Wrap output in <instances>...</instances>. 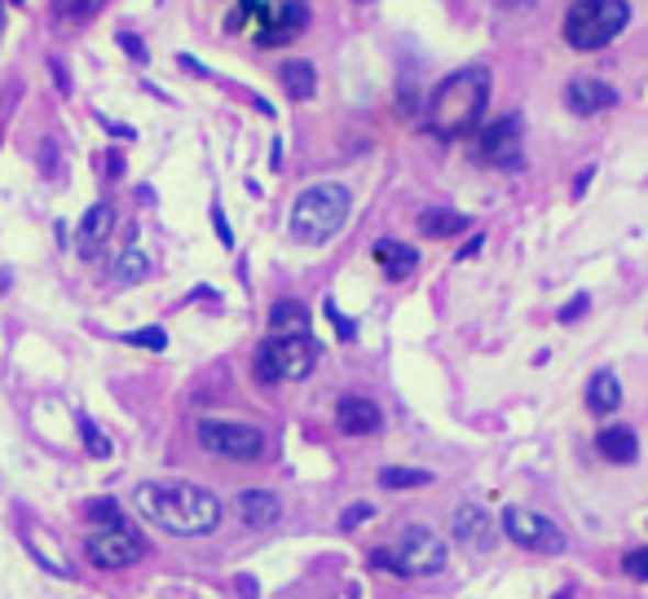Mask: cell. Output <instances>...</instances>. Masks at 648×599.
Listing matches in <instances>:
<instances>
[{"label": "cell", "mask_w": 648, "mask_h": 599, "mask_svg": "<svg viewBox=\"0 0 648 599\" xmlns=\"http://www.w3.org/2000/svg\"><path fill=\"white\" fill-rule=\"evenodd\" d=\"M111 229H115V207H111V203H93V207L80 216V229H76V256H80V260H98L102 247L111 242Z\"/></svg>", "instance_id": "cell-12"}, {"label": "cell", "mask_w": 648, "mask_h": 599, "mask_svg": "<svg viewBox=\"0 0 648 599\" xmlns=\"http://www.w3.org/2000/svg\"><path fill=\"white\" fill-rule=\"evenodd\" d=\"M10 282H14V278H10V269H0V295L10 291Z\"/></svg>", "instance_id": "cell-38"}, {"label": "cell", "mask_w": 648, "mask_h": 599, "mask_svg": "<svg viewBox=\"0 0 648 599\" xmlns=\"http://www.w3.org/2000/svg\"><path fill=\"white\" fill-rule=\"evenodd\" d=\"M194 437L208 454L230 459V463H256L265 454V432L252 423H234V419H199Z\"/></svg>", "instance_id": "cell-8"}, {"label": "cell", "mask_w": 648, "mask_h": 599, "mask_svg": "<svg viewBox=\"0 0 648 599\" xmlns=\"http://www.w3.org/2000/svg\"><path fill=\"white\" fill-rule=\"evenodd\" d=\"M238 516H243V524H252V529H269V524H278L282 502H278V494H269V489H243V494H238Z\"/></svg>", "instance_id": "cell-17"}, {"label": "cell", "mask_w": 648, "mask_h": 599, "mask_svg": "<svg viewBox=\"0 0 648 599\" xmlns=\"http://www.w3.org/2000/svg\"><path fill=\"white\" fill-rule=\"evenodd\" d=\"M146 273H150V256L142 247H129L120 256V264H115V282H142Z\"/></svg>", "instance_id": "cell-25"}, {"label": "cell", "mask_w": 648, "mask_h": 599, "mask_svg": "<svg viewBox=\"0 0 648 599\" xmlns=\"http://www.w3.org/2000/svg\"><path fill=\"white\" fill-rule=\"evenodd\" d=\"M371 568H389L398 577H428L446 568V542L428 524H406L402 538L384 551H371Z\"/></svg>", "instance_id": "cell-5"}, {"label": "cell", "mask_w": 648, "mask_h": 599, "mask_svg": "<svg viewBox=\"0 0 648 599\" xmlns=\"http://www.w3.org/2000/svg\"><path fill=\"white\" fill-rule=\"evenodd\" d=\"M622 573L635 577V581H648V546H635L622 555Z\"/></svg>", "instance_id": "cell-30"}, {"label": "cell", "mask_w": 648, "mask_h": 599, "mask_svg": "<svg viewBox=\"0 0 648 599\" xmlns=\"http://www.w3.org/2000/svg\"><path fill=\"white\" fill-rule=\"evenodd\" d=\"M304 27H309V5H304V0H278V10H269L265 27L256 32V45L260 49H282L295 36H304Z\"/></svg>", "instance_id": "cell-11"}, {"label": "cell", "mask_w": 648, "mask_h": 599, "mask_svg": "<svg viewBox=\"0 0 648 599\" xmlns=\"http://www.w3.org/2000/svg\"><path fill=\"white\" fill-rule=\"evenodd\" d=\"M120 45H124V49H129V54H133L137 63H146V45H142L137 36H120Z\"/></svg>", "instance_id": "cell-35"}, {"label": "cell", "mask_w": 648, "mask_h": 599, "mask_svg": "<svg viewBox=\"0 0 648 599\" xmlns=\"http://www.w3.org/2000/svg\"><path fill=\"white\" fill-rule=\"evenodd\" d=\"M586 305H591V300H586V295H573V300H569V305L560 309V323H573V318H582V314H586Z\"/></svg>", "instance_id": "cell-33"}, {"label": "cell", "mask_w": 648, "mask_h": 599, "mask_svg": "<svg viewBox=\"0 0 648 599\" xmlns=\"http://www.w3.org/2000/svg\"><path fill=\"white\" fill-rule=\"evenodd\" d=\"M133 507L172 538H203L221 524V498L194 481H146L133 489Z\"/></svg>", "instance_id": "cell-1"}, {"label": "cell", "mask_w": 648, "mask_h": 599, "mask_svg": "<svg viewBox=\"0 0 648 599\" xmlns=\"http://www.w3.org/2000/svg\"><path fill=\"white\" fill-rule=\"evenodd\" d=\"M54 10H58L63 23H85L102 10V0H54Z\"/></svg>", "instance_id": "cell-27"}, {"label": "cell", "mask_w": 648, "mask_h": 599, "mask_svg": "<svg viewBox=\"0 0 648 599\" xmlns=\"http://www.w3.org/2000/svg\"><path fill=\"white\" fill-rule=\"evenodd\" d=\"M212 225H216V238H221L225 247H234V234H230V221H225V212H221V207H212Z\"/></svg>", "instance_id": "cell-34"}, {"label": "cell", "mask_w": 648, "mask_h": 599, "mask_svg": "<svg viewBox=\"0 0 648 599\" xmlns=\"http://www.w3.org/2000/svg\"><path fill=\"white\" fill-rule=\"evenodd\" d=\"M76 423H80V437H85V450L93 454V459H111V437L89 419V415H76Z\"/></svg>", "instance_id": "cell-26"}, {"label": "cell", "mask_w": 648, "mask_h": 599, "mask_svg": "<svg viewBox=\"0 0 648 599\" xmlns=\"http://www.w3.org/2000/svg\"><path fill=\"white\" fill-rule=\"evenodd\" d=\"M85 520H89V524L120 520V502H115V498H93V502H85Z\"/></svg>", "instance_id": "cell-29"}, {"label": "cell", "mask_w": 648, "mask_h": 599, "mask_svg": "<svg viewBox=\"0 0 648 599\" xmlns=\"http://www.w3.org/2000/svg\"><path fill=\"white\" fill-rule=\"evenodd\" d=\"M521 142H525V124H521V115H499L494 124L481 128L477 159L490 163V168H499V172H512V168H521V159H525Z\"/></svg>", "instance_id": "cell-9"}, {"label": "cell", "mask_w": 648, "mask_h": 599, "mask_svg": "<svg viewBox=\"0 0 648 599\" xmlns=\"http://www.w3.org/2000/svg\"><path fill=\"white\" fill-rule=\"evenodd\" d=\"M556 599H573V590H560V595H556Z\"/></svg>", "instance_id": "cell-39"}, {"label": "cell", "mask_w": 648, "mask_h": 599, "mask_svg": "<svg viewBox=\"0 0 648 599\" xmlns=\"http://www.w3.org/2000/svg\"><path fill=\"white\" fill-rule=\"evenodd\" d=\"M622 406V384L613 371H595L591 384H586V410L591 415H613Z\"/></svg>", "instance_id": "cell-20"}, {"label": "cell", "mask_w": 648, "mask_h": 599, "mask_svg": "<svg viewBox=\"0 0 648 599\" xmlns=\"http://www.w3.org/2000/svg\"><path fill=\"white\" fill-rule=\"evenodd\" d=\"M595 450H600V459H608V463H635V459H639V437H635V428L613 423V428H600Z\"/></svg>", "instance_id": "cell-18"}, {"label": "cell", "mask_w": 648, "mask_h": 599, "mask_svg": "<svg viewBox=\"0 0 648 599\" xmlns=\"http://www.w3.org/2000/svg\"><path fill=\"white\" fill-rule=\"evenodd\" d=\"M565 106H569L573 115H600V111H613V106H617V89L604 84V80L578 76V80H569V89H565Z\"/></svg>", "instance_id": "cell-14"}, {"label": "cell", "mask_w": 648, "mask_h": 599, "mask_svg": "<svg viewBox=\"0 0 648 599\" xmlns=\"http://www.w3.org/2000/svg\"><path fill=\"white\" fill-rule=\"evenodd\" d=\"M371 516H376V507H371V502H354V507L340 516V529H358V524H367Z\"/></svg>", "instance_id": "cell-31"}, {"label": "cell", "mask_w": 648, "mask_h": 599, "mask_svg": "<svg viewBox=\"0 0 648 599\" xmlns=\"http://www.w3.org/2000/svg\"><path fill=\"white\" fill-rule=\"evenodd\" d=\"M265 19H269V5H265V0H238V5L225 14V32L238 36V32L265 27Z\"/></svg>", "instance_id": "cell-23"}, {"label": "cell", "mask_w": 648, "mask_h": 599, "mask_svg": "<svg viewBox=\"0 0 648 599\" xmlns=\"http://www.w3.org/2000/svg\"><path fill=\"white\" fill-rule=\"evenodd\" d=\"M85 555L93 568L102 573H120V568H133L146 546H142V533L120 516V520H107V524H89L85 533Z\"/></svg>", "instance_id": "cell-7"}, {"label": "cell", "mask_w": 648, "mask_h": 599, "mask_svg": "<svg viewBox=\"0 0 648 599\" xmlns=\"http://www.w3.org/2000/svg\"><path fill=\"white\" fill-rule=\"evenodd\" d=\"M269 331L273 336H304L309 331V309L300 305V300H278V305L269 309Z\"/></svg>", "instance_id": "cell-22"}, {"label": "cell", "mask_w": 648, "mask_h": 599, "mask_svg": "<svg viewBox=\"0 0 648 599\" xmlns=\"http://www.w3.org/2000/svg\"><path fill=\"white\" fill-rule=\"evenodd\" d=\"M371 256H376V264L384 269V278H393V282L411 278L415 264H420V251H415L411 242H398V238H380V242L371 247Z\"/></svg>", "instance_id": "cell-16"}, {"label": "cell", "mask_w": 648, "mask_h": 599, "mask_svg": "<svg viewBox=\"0 0 648 599\" xmlns=\"http://www.w3.org/2000/svg\"><path fill=\"white\" fill-rule=\"evenodd\" d=\"M349 207H354V199H349L345 185H336V181L309 185V190L291 203V238H300V242H309V247L336 238V234L345 229V221H349Z\"/></svg>", "instance_id": "cell-3"}, {"label": "cell", "mask_w": 648, "mask_h": 599, "mask_svg": "<svg viewBox=\"0 0 648 599\" xmlns=\"http://www.w3.org/2000/svg\"><path fill=\"white\" fill-rule=\"evenodd\" d=\"M124 344H133V349H150V353H164L168 349V331L164 327H142V331H129V336H120Z\"/></svg>", "instance_id": "cell-28"}, {"label": "cell", "mask_w": 648, "mask_h": 599, "mask_svg": "<svg viewBox=\"0 0 648 599\" xmlns=\"http://www.w3.org/2000/svg\"><path fill=\"white\" fill-rule=\"evenodd\" d=\"M336 423H340L345 437H376L384 428V415H380V406L371 397H340Z\"/></svg>", "instance_id": "cell-15"}, {"label": "cell", "mask_w": 648, "mask_h": 599, "mask_svg": "<svg viewBox=\"0 0 648 599\" xmlns=\"http://www.w3.org/2000/svg\"><path fill=\"white\" fill-rule=\"evenodd\" d=\"M499 520L485 511V507H477V502H463L459 511H455V538L463 542V546H472V551H490L494 542H499Z\"/></svg>", "instance_id": "cell-13"}, {"label": "cell", "mask_w": 648, "mask_h": 599, "mask_svg": "<svg viewBox=\"0 0 648 599\" xmlns=\"http://www.w3.org/2000/svg\"><path fill=\"white\" fill-rule=\"evenodd\" d=\"M485 106H490V67H463L433 89L424 124L433 137H463L481 124Z\"/></svg>", "instance_id": "cell-2"}, {"label": "cell", "mask_w": 648, "mask_h": 599, "mask_svg": "<svg viewBox=\"0 0 648 599\" xmlns=\"http://www.w3.org/2000/svg\"><path fill=\"white\" fill-rule=\"evenodd\" d=\"M278 80H282V89H287V98H291V102H309V98H313V89H317V71H313V63H304V58L282 63Z\"/></svg>", "instance_id": "cell-21"}, {"label": "cell", "mask_w": 648, "mask_h": 599, "mask_svg": "<svg viewBox=\"0 0 648 599\" xmlns=\"http://www.w3.org/2000/svg\"><path fill=\"white\" fill-rule=\"evenodd\" d=\"M322 349L317 340L304 331V336H269L260 349H256V380L260 384H295L304 380L313 366H317Z\"/></svg>", "instance_id": "cell-6"}, {"label": "cell", "mask_w": 648, "mask_h": 599, "mask_svg": "<svg viewBox=\"0 0 648 599\" xmlns=\"http://www.w3.org/2000/svg\"><path fill=\"white\" fill-rule=\"evenodd\" d=\"M327 318L336 323V331H340V340H354V336H358V327H354V323H349V318H345V314H340L336 305H327Z\"/></svg>", "instance_id": "cell-32"}, {"label": "cell", "mask_w": 648, "mask_h": 599, "mask_svg": "<svg viewBox=\"0 0 648 599\" xmlns=\"http://www.w3.org/2000/svg\"><path fill=\"white\" fill-rule=\"evenodd\" d=\"M477 251H481V238H472V242L459 251V260H468V256H477Z\"/></svg>", "instance_id": "cell-37"}, {"label": "cell", "mask_w": 648, "mask_h": 599, "mask_svg": "<svg viewBox=\"0 0 648 599\" xmlns=\"http://www.w3.org/2000/svg\"><path fill=\"white\" fill-rule=\"evenodd\" d=\"M586 185H591V168H586V172H582V177H578V181H573V194H582V190H586Z\"/></svg>", "instance_id": "cell-36"}, {"label": "cell", "mask_w": 648, "mask_h": 599, "mask_svg": "<svg viewBox=\"0 0 648 599\" xmlns=\"http://www.w3.org/2000/svg\"><path fill=\"white\" fill-rule=\"evenodd\" d=\"M463 229H472V216H463L455 207H424L420 212V234L424 238H459Z\"/></svg>", "instance_id": "cell-19"}, {"label": "cell", "mask_w": 648, "mask_h": 599, "mask_svg": "<svg viewBox=\"0 0 648 599\" xmlns=\"http://www.w3.org/2000/svg\"><path fill=\"white\" fill-rule=\"evenodd\" d=\"M0 10H5V0H0Z\"/></svg>", "instance_id": "cell-40"}, {"label": "cell", "mask_w": 648, "mask_h": 599, "mask_svg": "<svg viewBox=\"0 0 648 599\" xmlns=\"http://www.w3.org/2000/svg\"><path fill=\"white\" fill-rule=\"evenodd\" d=\"M380 485L384 489H420V485H433V472H424V467H384Z\"/></svg>", "instance_id": "cell-24"}, {"label": "cell", "mask_w": 648, "mask_h": 599, "mask_svg": "<svg viewBox=\"0 0 648 599\" xmlns=\"http://www.w3.org/2000/svg\"><path fill=\"white\" fill-rule=\"evenodd\" d=\"M14 5H23V0H14Z\"/></svg>", "instance_id": "cell-41"}, {"label": "cell", "mask_w": 648, "mask_h": 599, "mask_svg": "<svg viewBox=\"0 0 648 599\" xmlns=\"http://www.w3.org/2000/svg\"><path fill=\"white\" fill-rule=\"evenodd\" d=\"M499 529H503L516 546H525V551H543V555H560V551H565V533H560L547 516H538V511L507 507L503 520H499Z\"/></svg>", "instance_id": "cell-10"}, {"label": "cell", "mask_w": 648, "mask_h": 599, "mask_svg": "<svg viewBox=\"0 0 648 599\" xmlns=\"http://www.w3.org/2000/svg\"><path fill=\"white\" fill-rule=\"evenodd\" d=\"M630 23V0H578L565 14V41L582 54L613 45Z\"/></svg>", "instance_id": "cell-4"}]
</instances>
